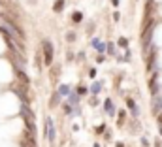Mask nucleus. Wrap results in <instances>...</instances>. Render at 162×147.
Here are the masks:
<instances>
[{"instance_id":"obj_14","label":"nucleus","mask_w":162,"mask_h":147,"mask_svg":"<svg viewBox=\"0 0 162 147\" xmlns=\"http://www.w3.org/2000/svg\"><path fill=\"white\" fill-rule=\"evenodd\" d=\"M59 96H60V92H59V94H55V96H53V100H51V102H49V104H51V106H57V104H59Z\"/></svg>"},{"instance_id":"obj_10","label":"nucleus","mask_w":162,"mask_h":147,"mask_svg":"<svg viewBox=\"0 0 162 147\" xmlns=\"http://www.w3.org/2000/svg\"><path fill=\"white\" fill-rule=\"evenodd\" d=\"M156 89H158V83H156V78H153L151 79V92L156 94Z\"/></svg>"},{"instance_id":"obj_13","label":"nucleus","mask_w":162,"mask_h":147,"mask_svg":"<svg viewBox=\"0 0 162 147\" xmlns=\"http://www.w3.org/2000/svg\"><path fill=\"white\" fill-rule=\"evenodd\" d=\"M59 92H60V94H68V92H70V87H68V85H60Z\"/></svg>"},{"instance_id":"obj_5","label":"nucleus","mask_w":162,"mask_h":147,"mask_svg":"<svg viewBox=\"0 0 162 147\" xmlns=\"http://www.w3.org/2000/svg\"><path fill=\"white\" fill-rule=\"evenodd\" d=\"M45 130H47V140L53 143L55 141V127H53L51 119H45Z\"/></svg>"},{"instance_id":"obj_16","label":"nucleus","mask_w":162,"mask_h":147,"mask_svg":"<svg viewBox=\"0 0 162 147\" xmlns=\"http://www.w3.org/2000/svg\"><path fill=\"white\" fill-rule=\"evenodd\" d=\"M126 104H128V108H130V109H136V106H134V100H130V98H128V100H126Z\"/></svg>"},{"instance_id":"obj_12","label":"nucleus","mask_w":162,"mask_h":147,"mask_svg":"<svg viewBox=\"0 0 162 147\" xmlns=\"http://www.w3.org/2000/svg\"><path fill=\"white\" fill-rule=\"evenodd\" d=\"M81 19H83V15H81V13H79V11H76V13H74V15H72V21H74V23H79V21H81Z\"/></svg>"},{"instance_id":"obj_8","label":"nucleus","mask_w":162,"mask_h":147,"mask_svg":"<svg viewBox=\"0 0 162 147\" xmlns=\"http://www.w3.org/2000/svg\"><path fill=\"white\" fill-rule=\"evenodd\" d=\"M104 108H106V111H107L109 115H113V113H115V108H113V104H111V100H106V104H104Z\"/></svg>"},{"instance_id":"obj_18","label":"nucleus","mask_w":162,"mask_h":147,"mask_svg":"<svg viewBox=\"0 0 162 147\" xmlns=\"http://www.w3.org/2000/svg\"><path fill=\"white\" fill-rule=\"evenodd\" d=\"M74 38H76V34H74V32H68V40L74 42Z\"/></svg>"},{"instance_id":"obj_3","label":"nucleus","mask_w":162,"mask_h":147,"mask_svg":"<svg viewBox=\"0 0 162 147\" xmlns=\"http://www.w3.org/2000/svg\"><path fill=\"white\" fill-rule=\"evenodd\" d=\"M42 47H43V57H45V64H51V60H53V45H51V42H47L45 40L43 43H42Z\"/></svg>"},{"instance_id":"obj_6","label":"nucleus","mask_w":162,"mask_h":147,"mask_svg":"<svg viewBox=\"0 0 162 147\" xmlns=\"http://www.w3.org/2000/svg\"><path fill=\"white\" fill-rule=\"evenodd\" d=\"M153 111L158 115L162 113V98H155V104H153Z\"/></svg>"},{"instance_id":"obj_21","label":"nucleus","mask_w":162,"mask_h":147,"mask_svg":"<svg viewBox=\"0 0 162 147\" xmlns=\"http://www.w3.org/2000/svg\"><path fill=\"white\" fill-rule=\"evenodd\" d=\"M104 128H106V127H104V125H100V127L96 128V132H98V134H102V132H104Z\"/></svg>"},{"instance_id":"obj_11","label":"nucleus","mask_w":162,"mask_h":147,"mask_svg":"<svg viewBox=\"0 0 162 147\" xmlns=\"http://www.w3.org/2000/svg\"><path fill=\"white\" fill-rule=\"evenodd\" d=\"M100 89H102V87H100V83H98V81H96V83H92V85H90V91H92V92H94V94H98V92H100Z\"/></svg>"},{"instance_id":"obj_19","label":"nucleus","mask_w":162,"mask_h":147,"mask_svg":"<svg viewBox=\"0 0 162 147\" xmlns=\"http://www.w3.org/2000/svg\"><path fill=\"white\" fill-rule=\"evenodd\" d=\"M107 51H109V53H111V55H113V53H115V47H113V45H111V43H109V45H107Z\"/></svg>"},{"instance_id":"obj_1","label":"nucleus","mask_w":162,"mask_h":147,"mask_svg":"<svg viewBox=\"0 0 162 147\" xmlns=\"http://www.w3.org/2000/svg\"><path fill=\"white\" fill-rule=\"evenodd\" d=\"M21 115H23V119H25V122H27V128L34 132V130H36V127H34V113H32V109L27 106V102L21 104Z\"/></svg>"},{"instance_id":"obj_23","label":"nucleus","mask_w":162,"mask_h":147,"mask_svg":"<svg viewBox=\"0 0 162 147\" xmlns=\"http://www.w3.org/2000/svg\"><path fill=\"white\" fill-rule=\"evenodd\" d=\"M160 134H162V128H160Z\"/></svg>"},{"instance_id":"obj_4","label":"nucleus","mask_w":162,"mask_h":147,"mask_svg":"<svg viewBox=\"0 0 162 147\" xmlns=\"http://www.w3.org/2000/svg\"><path fill=\"white\" fill-rule=\"evenodd\" d=\"M155 24H156V23H151L149 27L143 30V34H142V40H143V45H145V47L151 43V36H153V30H155Z\"/></svg>"},{"instance_id":"obj_15","label":"nucleus","mask_w":162,"mask_h":147,"mask_svg":"<svg viewBox=\"0 0 162 147\" xmlns=\"http://www.w3.org/2000/svg\"><path fill=\"white\" fill-rule=\"evenodd\" d=\"M119 45H121V47H126V45H128V40H126V38H119Z\"/></svg>"},{"instance_id":"obj_20","label":"nucleus","mask_w":162,"mask_h":147,"mask_svg":"<svg viewBox=\"0 0 162 147\" xmlns=\"http://www.w3.org/2000/svg\"><path fill=\"white\" fill-rule=\"evenodd\" d=\"M77 92L83 94V92H87V89H85V87H77Z\"/></svg>"},{"instance_id":"obj_2","label":"nucleus","mask_w":162,"mask_h":147,"mask_svg":"<svg viewBox=\"0 0 162 147\" xmlns=\"http://www.w3.org/2000/svg\"><path fill=\"white\" fill-rule=\"evenodd\" d=\"M4 30H6V32H8V34H10V36H11V38H13V40H15V42H17L21 47H23V34H21V32L15 29V24H13V23L6 21V27H4Z\"/></svg>"},{"instance_id":"obj_22","label":"nucleus","mask_w":162,"mask_h":147,"mask_svg":"<svg viewBox=\"0 0 162 147\" xmlns=\"http://www.w3.org/2000/svg\"><path fill=\"white\" fill-rule=\"evenodd\" d=\"M158 122L162 125V113H158Z\"/></svg>"},{"instance_id":"obj_7","label":"nucleus","mask_w":162,"mask_h":147,"mask_svg":"<svg viewBox=\"0 0 162 147\" xmlns=\"http://www.w3.org/2000/svg\"><path fill=\"white\" fill-rule=\"evenodd\" d=\"M92 45H94V47L98 49L100 53H104V51H106V45H104V43H102L100 40H92Z\"/></svg>"},{"instance_id":"obj_9","label":"nucleus","mask_w":162,"mask_h":147,"mask_svg":"<svg viewBox=\"0 0 162 147\" xmlns=\"http://www.w3.org/2000/svg\"><path fill=\"white\" fill-rule=\"evenodd\" d=\"M62 8H64V0H57L55 6H53V10H55V11H60Z\"/></svg>"},{"instance_id":"obj_17","label":"nucleus","mask_w":162,"mask_h":147,"mask_svg":"<svg viewBox=\"0 0 162 147\" xmlns=\"http://www.w3.org/2000/svg\"><path fill=\"white\" fill-rule=\"evenodd\" d=\"M70 104H77V96H76V94L70 96Z\"/></svg>"}]
</instances>
